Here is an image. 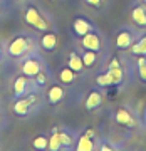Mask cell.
Masks as SVG:
<instances>
[{"label": "cell", "mask_w": 146, "mask_h": 151, "mask_svg": "<svg viewBox=\"0 0 146 151\" xmlns=\"http://www.w3.org/2000/svg\"><path fill=\"white\" fill-rule=\"evenodd\" d=\"M25 22L29 25L39 29V30H47V22L40 17V14H39V10L35 7H27V10H25Z\"/></svg>", "instance_id": "cell-1"}, {"label": "cell", "mask_w": 146, "mask_h": 151, "mask_svg": "<svg viewBox=\"0 0 146 151\" xmlns=\"http://www.w3.org/2000/svg\"><path fill=\"white\" fill-rule=\"evenodd\" d=\"M29 47V40L25 37H15L9 45V54L12 57H20L25 54V50Z\"/></svg>", "instance_id": "cell-2"}, {"label": "cell", "mask_w": 146, "mask_h": 151, "mask_svg": "<svg viewBox=\"0 0 146 151\" xmlns=\"http://www.w3.org/2000/svg\"><path fill=\"white\" fill-rule=\"evenodd\" d=\"M35 101V97L34 96H29L27 99H17L15 104H14V113L17 114V116H27L29 114V108H30V104Z\"/></svg>", "instance_id": "cell-3"}, {"label": "cell", "mask_w": 146, "mask_h": 151, "mask_svg": "<svg viewBox=\"0 0 146 151\" xmlns=\"http://www.w3.org/2000/svg\"><path fill=\"white\" fill-rule=\"evenodd\" d=\"M82 45H84V49H87V50L97 52V50L101 49V40H99V37H97L94 32H87L86 35H82Z\"/></svg>", "instance_id": "cell-4"}, {"label": "cell", "mask_w": 146, "mask_h": 151, "mask_svg": "<svg viewBox=\"0 0 146 151\" xmlns=\"http://www.w3.org/2000/svg\"><path fill=\"white\" fill-rule=\"evenodd\" d=\"M22 72L27 77H35L40 72V62L37 59H27L22 64Z\"/></svg>", "instance_id": "cell-5"}, {"label": "cell", "mask_w": 146, "mask_h": 151, "mask_svg": "<svg viewBox=\"0 0 146 151\" xmlns=\"http://www.w3.org/2000/svg\"><path fill=\"white\" fill-rule=\"evenodd\" d=\"M116 121L119 124H123V126H128V128H133L134 126V119L133 116L129 114V111L124 108H119L118 113H116Z\"/></svg>", "instance_id": "cell-6"}, {"label": "cell", "mask_w": 146, "mask_h": 151, "mask_svg": "<svg viewBox=\"0 0 146 151\" xmlns=\"http://www.w3.org/2000/svg\"><path fill=\"white\" fill-rule=\"evenodd\" d=\"M62 97H64V89L60 86H52L49 89V94H47V99L50 104H57L62 101Z\"/></svg>", "instance_id": "cell-7"}, {"label": "cell", "mask_w": 146, "mask_h": 151, "mask_svg": "<svg viewBox=\"0 0 146 151\" xmlns=\"http://www.w3.org/2000/svg\"><path fill=\"white\" fill-rule=\"evenodd\" d=\"M27 76H20L15 79V84H14V92H15V97H22L27 91Z\"/></svg>", "instance_id": "cell-8"}, {"label": "cell", "mask_w": 146, "mask_h": 151, "mask_svg": "<svg viewBox=\"0 0 146 151\" xmlns=\"http://www.w3.org/2000/svg\"><path fill=\"white\" fill-rule=\"evenodd\" d=\"M131 44H133V35H131L129 32L123 30V32L118 34V37H116V45H118L119 49H128V47H131Z\"/></svg>", "instance_id": "cell-9"}, {"label": "cell", "mask_w": 146, "mask_h": 151, "mask_svg": "<svg viewBox=\"0 0 146 151\" xmlns=\"http://www.w3.org/2000/svg\"><path fill=\"white\" fill-rule=\"evenodd\" d=\"M74 32H76L77 35H81V37L82 35H86L87 32H91V24L79 17V19L74 20Z\"/></svg>", "instance_id": "cell-10"}, {"label": "cell", "mask_w": 146, "mask_h": 151, "mask_svg": "<svg viewBox=\"0 0 146 151\" xmlns=\"http://www.w3.org/2000/svg\"><path fill=\"white\" fill-rule=\"evenodd\" d=\"M40 44H42V47L45 49V50H54L55 47H57V35L52 32H47L44 34L42 40H40Z\"/></svg>", "instance_id": "cell-11"}, {"label": "cell", "mask_w": 146, "mask_h": 151, "mask_svg": "<svg viewBox=\"0 0 146 151\" xmlns=\"http://www.w3.org/2000/svg\"><path fill=\"white\" fill-rule=\"evenodd\" d=\"M101 103H103V96H101L99 92L92 91L86 99V109H89V111H91V109H96Z\"/></svg>", "instance_id": "cell-12"}, {"label": "cell", "mask_w": 146, "mask_h": 151, "mask_svg": "<svg viewBox=\"0 0 146 151\" xmlns=\"http://www.w3.org/2000/svg\"><path fill=\"white\" fill-rule=\"evenodd\" d=\"M59 79L62 84H70V82H74L76 81V70H72L67 65V67H64V69L59 72Z\"/></svg>", "instance_id": "cell-13"}, {"label": "cell", "mask_w": 146, "mask_h": 151, "mask_svg": "<svg viewBox=\"0 0 146 151\" xmlns=\"http://www.w3.org/2000/svg\"><path fill=\"white\" fill-rule=\"evenodd\" d=\"M94 150V143L91 139V134H84L79 138V143H77V151H92Z\"/></svg>", "instance_id": "cell-14"}, {"label": "cell", "mask_w": 146, "mask_h": 151, "mask_svg": "<svg viewBox=\"0 0 146 151\" xmlns=\"http://www.w3.org/2000/svg\"><path fill=\"white\" fill-rule=\"evenodd\" d=\"M69 67L72 70H76V72H82V69H84V62H82L81 55H77L76 52H72V54L69 55Z\"/></svg>", "instance_id": "cell-15"}, {"label": "cell", "mask_w": 146, "mask_h": 151, "mask_svg": "<svg viewBox=\"0 0 146 151\" xmlns=\"http://www.w3.org/2000/svg\"><path fill=\"white\" fill-rule=\"evenodd\" d=\"M131 17L138 25H146V12L143 7H134L131 12Z\"/></svg>", "instance_id": "cell-16"}, {"label": "cell", "mask_w": 146, "mask_h": 151, "mask_svg": "<svg viewBox=\"0 0 146 151\" xmlns=\"http://www.w3.org/2000/svg\"><path fill=\"white\" fill-rule=\"evenodd\" d=\"M108 74L111 76L113 84H119V82L123 81V70H121L119 65H111V67L108 69Z\"/></svg>", "instance_id": "cell-17"}, {"label": "cell", "mask_w": 146, "mask_h": 151, "mask_svg": "<svg viewBox=\"0 0 146 151\" xmlns=\"http://www.w3.org/2000/svg\"><path fill=\"white\" fill-rule=\"evenodd\" d=\"M96 52L94 50H87L82 54V62H84V67H92V65L96 64Z\"/></svg>", "instance_id": "cell-18"}, {"label": "cell", "mask_w": 146, "mask_h": 151, "mask_svg": "<svg viewBox=\"0 0 146 151\" xmlns=\"http://www.w3.org/2000/svg\"><path fill=\"white\" fill-rule=\"evenodd\" d=\"M49 148H50L52 151H57L59 148H62V146H60V138H59V133H57V131H54V134L49 138Z\"/></svg>", "instance_id": "cell-19"}, {"label": "cell", "mask_w": 146, "mask_h": 151, "mask_svg": "<svg viewBox=\"0 0 146 151\" xmlns=\"http://www.w3.org/2000/svg\"><path fill=\"white\" fill-rule=\"evenodd\" d=\"M34 148L35 150H47L49 148V139L45 138V136H37L35 139H34Z\"/></svg>", "instance_id": "cell-20"}, {"label": "cell", "mask_w": 146, "mask_h": 151, "mask_svg": "<svg viewBox=\"0 0 146 151\" xmlns=\"http://www.w3.org/2000/svg\"><path fill=\"white\" fill-rule=\"evenodd\" d=\"M131 50H133L134 54H146V35L141 39L138 44L131 45Z\"/></svg>", "instance_id": "cell-21"}, {"label": "cell", "mask_w": 146, "mask_h": 151, "mask_svg": "<svg viewBox=\"0 0 146 151\" xmlns=\"http://www.w3.org/2000/svg\"><path fill=\"white\" fill-rule=\"evenodd\" d=\"M96 82L99 84V86H113V81H111V76L106 72V74H101V76H97V79H96Z\"/></svg>", "instance_id": "cell-22"}, {"label": "cell", "mask_w": 146, "mask_h": 151, "mask_svg": "<svg viewBox=\"0 0 146 151\" xmlns=\"http://www.w3.org/2000/svg\"><path fill=\"white\" fill-rule=\"evenodd\" d=\"M59 138H60V146H64V148H70L72 146V138L67 133H59Z\"/></svg>", "instance_id": "cell-23"}, {"label": "cell", "mask_w": 146, "mask_h": 151, "mask_svg": "<svg viewBox=\"0 0 146 151\" xmlns=\"http://www.w3.org/2000/svg\"><path fill=\"white\" fill-rule=\"evenodd\" d=\"M140 77L143 81H146V59L145 57H140Z\"/></svg>", "instance_id": "cell-24"}, {"label": "cell", "mask_w": 146, "mask_h": 151, "mask_svg": "<svg viewBox=\"0 0 146 151\" xmlns=\"http://www.w3.org/2000/svg\"><path fill=\"white\" fill-rule=\"evenodd\" d=\"M35 79H37V84H40V86H42L44 82L47 81V77H45V74H44L42 70H40V72H39L37 76H35Z\"/></svg>", "instance_id": "cell-25"}, {"label": "cell", "mask_w": 146, "mask_h": 151, "mask_svg": "<svg viewBox=\"0 0 146 151\" xmlns=\"http://www.w3.org/2000/svg\"><path fill=\"white\" fill-rule=\"evenodd\" d=\"M87 4H89V5H92V7H99L101 5V2H103V0H86Z\"/></svg>", "instance_id": "cell-26"}, {"label": "cell", "mask_w": 146, "mask_h": 151, "mask_svg": "<svg viewBox=\"0 0 146 151\" xmlns=\"http://www.w3.org/2000/svg\"><path fill=\"white\" fill-rule=\"evenodd\" d=\"M101 150H103V151H111V146H108V145H103V146H101Z\"/></svg>", "instance_id": "cell-27"}, {"label": "cell", "mask_w": 146, "mask_h": 151, "mask_svg": "<svg viewBox=\"0 0 146 151\" xmlns=\"http://www.w3.org/2000/svg\"><path fill=\"white\" fill-rule=\"evenodd\" d=\"M0 59H2V45H0Z\"/></svg>", "instance_id": "cell-28"}, {"label": "cell", "mask_w": 146, "mask_h": 151, "mask_svg": "<svg viewBox=\"0 0 146 151\" xmlns=\"http://www.w3.org/2000/svg\"><path fill=\"white\" fill-rule=\"evenodd\" d=\"M145 2H146V0H145Z\"/></svg>", "instance_id": "cell-29"}]
</instances>
